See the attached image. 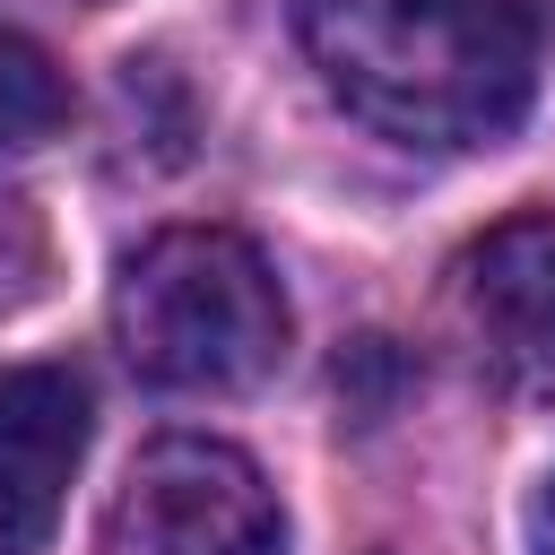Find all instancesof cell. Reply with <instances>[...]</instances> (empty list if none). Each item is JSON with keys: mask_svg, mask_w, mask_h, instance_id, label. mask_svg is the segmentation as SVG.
Here are the masks:
<instances>
[{"mask_svg": "<svg viewBox=\"0 0 555 555\" xmlns=\"http://www.w3.org/2000/svg\"><path fill=\"white\" fill-rule=\"evenodd\" d=\"M321 87L399 147H494L520 130L555 0H295Z\"/></svg>", "mask_w": 555, "mask_h": 555, "instance_id": "1", "label": "cell"}, {"mask_svg": "<svg viewBox=\"0 0 555 555\" xmlns=\"http://www.w3.org/2000/svg\"><path fill=\"white\" fill-rule=\"evenodd\" d=\"M113 347L139 382L182 399L260 390L286 356V295L234 225H165L113 278Z\"/></svg>", "mask_w": 555, "mask_h": 555, "instance_id": "2", "label": "cell"}, {"mask_svg": "<svg viewBox=\"0 0 555 555\" xmlns=\"http://www.w3.org/2000/svg\"><path fill=\"white\" fill-rule=\"evenodd\" d=\"M95 555H286V512L251 451L217 434H156L121 468Z\"/></svg>", "mask_w": 555, "mask_h": 555, "instance_id": "3", "label": "cell"}, {"mask_svg": "<svg viewBox=\"0 0 555 555\" xmlns=\"http://www.w3.org/2000/svg\"><path fill=\"white\" fill-rule=\"evenodd\" d=\"M451 338L512 399H555V208L486 225L451 260Z\"/></svg>", "mask_w": 555, "mask_h": 555, "instance_id": "4", "label": "cell"}, {"mask_svg": "<svg viewBox=\"0 0 555 555\" xmlns=\"http://www.w3.org/2000/svg\"><path fill=\"white\" fill-rule=\"evenodd\" d=\"M87 434H95V399L78 364H0V555L52 546Z\"/></svg>", "mask_w": 555, "mask_h": 555, "instance_id": "5", "label": "cell"}, {"mask_svg": "<svg viewBox=\"0 0 555 555\" xmlns=\"http://www.w3.org/2000/svg\"><path fill=\"white\" fill-rule=\"evenodd\" d=\"M69 121V78L17 26H0V147H43Z\"/></svg>", "mask_w": 555, "mask_h": 555, "instance_id": "6", "label": "cell"}, {"mask_svg": "<svg viewBox=\"0 0 555 555\" xmlns=\"http://www.w3.org/2000/svg\"><path fill=\"white\" fill-rule=\"evenodd\" d=\"M529 546L555 555V477H546V494H538V512H529Z\"/></svg>", "mask_w": 555, "mask_h": 555, "instance_id": "7", "label": "cell"}]
</instances>
